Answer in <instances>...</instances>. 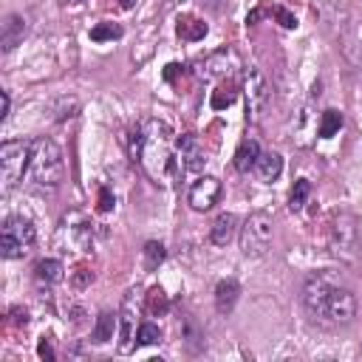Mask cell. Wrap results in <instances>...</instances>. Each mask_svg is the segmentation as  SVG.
I'll use <instances>...</instances> for the list:
<instances>
[{
  "mask_svg": "<svg viewBox=\"0 0 362 362\" xmlns=\"http://www.w3.org/2000/svg\"><path fill=\"white\" fill-rule=\"evenodd\" d=\"M124 31H122V25L119 23H96L93 28H90V40L93 42H113V40H119Z\"/></svg>",
  "mask_w": 362,
  "mask_h": 362,
  "instance_id": "obj_24",
  "label": "cell"
},
{
  "mask_svg": "<svg viewBox=\"0 0 362 362\" xmlns=\"http://www.w3.org/2000/svg\"><path fill=\"white\" fill-rule=\"evenodd\" d=\"M8 110H11V99H8V93L3 90V113H0V119H3V122L8 119Z\"/></svg>",
  "mask_w": 362,
  "mask_h": 362,
  "instance_id": "obj_33",
  "label": "cell"
},
{
  "mask_svg": "<svg viewBox=\"0 0 362 362\" xmlns=\"http://www.w3.org/2000/svg\"><path fill=\"white\" fill-rule=\"evenodd\" d=\"M175 34H178L181 40H187V42L204 40V37H206V23H204V20H198V17H192V14H184V17H178Z\"/></svg>",
  "mask_w": 362,
  "mask_h": 362,
  "instance_id": "obj_18",
  "label": "cell"
},
{
  "mask_svg": "<svg viewBox=\"0 0 362 362\" xmlns=\"http://www.w3.org/2000/svg\"><path fill=\"white\" fill-rule=\"evenodd\" d=\"M305 130H311L314 136H320V124L314 122L311 105H305V107L300 110V116H297V127H294V139H297V144H303V147H308V144H305Z\"/></svg>",
  "mask_w": 362,
  "mask_h": 362,
  "instance_id": "obj_21",
  "label": "cell"
},
{
  "mask_svg": "<svg viewBox=\"0 0 362 362\" xmlns=\"http://www.w3.org/2000/svg\"><path fill=\"white\" fill-rule=\"evenodd\" d=\"M328 249L342 263H356L362 257V238H359L356 218L351 212H337L334 215L331 229H328Z\"/></svg>",
  "mask_w": 362,
  "mask_h": 362,
  "instance_id": "obj_4",
  "label": "cell"
},
{
  "mask_svg": "<svg viewBox=\"0 0 362 362\" xmlns=\"http://www.w3.org/2000/svg\"><path fill=\"white\" fill-rule=\"evenodd\" d=\"M308 195H311V181L297 178L294 187H291V192H288V209H291V212H300V209L308 204Z\"/></svg>",
  "mask_w": 362,
  "mask_h": 362,
  "instance_id": "obj_23",
  "label": "cell"
},
{
  "mask_svg": "<svg viewBox=\"0 0 362 362\" xmlns=\"http://www.w3.org/2000/svg\"><path fill=\"white\" fill-rule=\"evenodd\" d=\"M167 308H170V303H167V294H164L158 286H153V288H150V294H147V314H153V317H161Z\"/></svg>",
  "mask_w": 362,
  "mask_h": 362,
  "instance_id": "obj_26",
  "label": "cell"
},
{
  "mask_svg": "<svg viewBox=\"0 0 362 362\" xmlns=\"http://www.w3.org/2000/svg\"><path fill=\"white\" fill-rule=\"evenodd\" d=\"M88 280H93V274H90L88 269H79V274H74V286H76V288H82Z\"/></svg>",
  "mask_w": 362,
  "mask_h": 362,
  "instance_id": "obj_32",
  "label": "cell"
},
{
  "mask_svg": "<svg viewBox=\"0 0 362 362\" xmlns=\"http://www.w3.org/2000/svg\"><path fill=\"white\" fill-rule=\"evenodd\" d=\"M255 173H257L260 181H277L280 173H283V158H280V153H274V150L260 153V158H257V164H255Z\"/></svg>",
  "mask_w": 362,
  "mask_h": 362,
  "instance_id": "obj_16",
  "label": "cell"
},
{
  "mask_svg": "<svg viewBox=\"0 0 362 362\" xmlns=\"http://www.w3.org/2000/svg\"><path fill=\"white\" fill-rule=\"evenodd\" d=\"M257 158H260V144L255 139H243L240 147L235 150V170L238 173H249V170H255Z\"/></svg>",
  "mask_w": 362,
  "mask_h": 362,
  "instance_id": "obj_17",
  "label": "cell"
},
{
  "mask_svg": "<svg viewBox=\"0 0 362 362\" xmlns=\"http://www.w3.org/2000/svg\"><path fill=\"white\" fill-rule=\"evenodd\" d=\"M127 153L150 181L164 184L175 167V133L164 119H144L130 130Z\"/></svg>",
  "mask_w": 362,
  "mask_h": 362,
  "instance_id": "obj_1",
  "label": "cell"
},
{
  "mask_svg": "<svg viewBox=\"0 0 362 362\" xmlns=\"http://www.w3.org/2000/svg\"><path fill=\"white\" fill-rule=\"evenodd\" d=\"M136 334H139L136 308H133V297H127L124 305H122V311H119V354H130L133 351Z\"/></svg>",
  "mask_w": 362,
  "mask_h": 362,
  "instance_id": "obj_11",
  "label": "cell"
},
{
  "mask_svg": "<svg viewBox=\"0 0 362 362\" xmlns=\"http://www.w3.org/2000/svg\"><path fill=\"white\" fill-rule=\"evenodd\" d=\"M272 235H274L272 215L263 212V209L252 212L240 226V252L246 257H263L272 246Z\"/></svg>",
  "mask_w": 362,
  "mask_h": 362,
  "instance_id": "obj_6",
  "label": "cell"
},
{
  "mask_svg": "<svg viewBox=\"0 0 362 362\" xmlns=\"http://www.w3.org/2000/svg\"><path fill=\"white\" fill-rule=\"evenodd\" d=\"M238 297H240V286H238V280H232V277L221 280V283L215 286V311L223 314V317L232 314Z\"/></svg>",
  "mask_w": 362,
  "mask_h": 362,
  "instance_id": "obj_14",
  "label": "cell"
},
{
  "mask_svg": "<svg viewBox=\"0 0 362 362\" xmlns=\"http://www.w3.org/2000/svg\"><path fill=\"white\" fill-rule=\"evenodd\" d=\"M62 175H65L62 150L45 136L34 139L31 141V161H28V173H25L28 187L37 192H54L62 184Z\"/></svg>",
  "mask_w": 362,
  "mask_h": 362,
  "instance_id": "obj_3",
  "label": "cell"
},
{
  "mask_svg": "<svg viewBox=\"0 0 362 362\" xmlns=\"http://www.w3.org/2000/svg\"><path fill=\"white\" fill-rule=\"evenodd\" d=\"M34 240H37L34 223L23 215H11V218H6L3 232H0V255L6 260H20L31 252Z\"/></svg>",
  "mask_w": 362,
  "mask_h": 362,
  "instance_id": "obj_5",
  "label": "cell"
},
{
  "mask_svg": "<svg viewBox=\"0 0 362 362\" xmlns=\"http://www.w3.org/2000/svg\"><path fill=\"white\" fill-rule=\"evenodd\" d=\"M133 6V0H122V8H130Z\"/></svg>",
  "mask_w": 362,
  "mask_h": 362,
  "instance_id": "obj_34",
  "label": "cell"
},
{
  "mask_svg": "<svg viewBox=\"0 0 362 362\" xmlns=\"http://www.w3.org/2000/svg\"><path fill=\"white\" fill-rule=\"evenodd\" d=\"M25 31H28L25 20H23L20 14H8V17L3 20V25H0V45H3V51L17 48V45L23 42Z\"/></svg>",
  "mask_w": 362,
  "mask_h": 362,
  "instance_id": "obj_13",
  "label": "cell"
},
{
  "mask_svg": "<svg viewBox=\"0 0 362 362\" xmlns=\"http://www.w3.org/2000/svg\"><path fill=\"white\" fill-rule=\"evenodd\" d=\"M99 209H102V212L113 209V198H110V192H107V189H102V192H99Z\"/></svg>",
  "mask_w": 362,
  "mask_h": 362,
  "instance_id": "obj_31",
  "label": "cell"
},
{
  "mask_svg": "<svg viewBox=\"0 0 362 362\" xmlns=\"http://www.w3.org/2000/svg\"><path fill=\"white\" fill-rule=\"evenodd\" d=\"M28 161H31V141H3L0 144L3 195H8L23 181V173H28Z\"/></svg>",
  "mask_w": 362,
  "mask_h": 362,
  "instance_id": "obj_7",
  "label": "cell"
},
{
  "mask_svg": "<svg viewBox=\"0 0 362 362\" xmlns=\"http://www.w3.org/2000/svg\"><path fill=\"white\" fill-rule=\"evenodd\" d=\"M62 235H68L71 243H76L79 249H88L90 240H93V223H90L82 212H71V215L62 221Z\"/></svg>",
  "mask_w": 362,
  "mask_h": 362,
  "instance_id": "obj_12",
  "label": "cell"
},
{
  "mask_svg": "<svg viewBox=\"0 0 362 362\" xmlns=\"http://www.w3.org/2000/svg\"><path fill=\"white\" fill-rule=\"evenodd\" d=\"M37 354H40V356H42V359H48V362H51V359H54V348H51V342H48V339H45V337H42V339H40V345H37Z\"/></svg>",
  "mask_w": 362,
  "mask_h": 362,
  "instance_id": "obj_30",
  "label": "cell"
},
{
  "mask_svg": "<svg viewBox=\"0 0 362 362\" xmlns=\"http://www.w3.org/2000/svg\"><path fill=\"white\" fill-rule=\"evenodd\" d=\"M274 14H277V20H280V25H283V28H294V25H297V20H294L286 8H274Z\"/></svg>",
  "mask_w": 362,
  "mask_h": 362,
  "instance_id": "obj_29",
  "label": "cell"
},
{
  "mask_svg": "<svg viewBox=\"0 0 362 362\" xmlns=\"http://www.w3.org/2000/svg\"><path fill=\"white\" fill-rule=\"evenodd\" d=\"M206 164V153H204V144L198 141V136L192 133H184L175 139V167L181 173H201Z\"/></svg>",
  "mask_w": 362,
  "mask_h": 362,
  "instance_id": "obj_8",
  "label": "cell"
},
{
  "mask_svg": "<svg viewBox=\"0 0 362 362\" xmlns=\"http://www.w3.org/2000/svg\"><path fill=\"white\" fill-rule=\"evenodd\" d=\"M218 198H221V181H218L215 175H201V178H195V184H192L189 192H187V204H189L195 212L212 209V206L218 204Z\"/></svg>",
  "mask_w": 362,
  "mask_h": 362,
  "instance_id": "obj_10",
  "label": "cell"
},
{
  "mask_svg": "<svg viewBox=\"0 0 362 362\" xmlns=\"http://www.w3.org/2000/svg\"><path fill=\"white\" fill-rule=\"evenodd\" d=\"M65 3H82V0H65Z\"/></svg>",
  "mask_w": 362,
  "mask_h": 362,
  "instance_id": "obj_35",
  "label": "cell"
},
{
  "mask_svg": "<svg viewBox=\"0 0 362 362\" xmlns=\"http://www.w3.org/2000/svg\"><path fill=\"white\" fill-rule=\"evenodd\" d=\"M34 277L40 283H45V286H54V283H59L65 277V266L59 260H54V257H45V260H40L34 266Z\"/></svg>",
  "mask_w": 362,
  "mask_h": 362,
  "instance_id": "obj_19",
  "label": "cell"
},
{
  "mask_svg": "<svg viewBox=\"0 0 362 362\" xmlns=\"http://www.w3.org/2000/svg\"><path fill=\"white\" fill-rule=\"evenodd\" d=\"M235 96H238V85H235L232 79H226V82H221L218 90L212 93V107H215V110L229 107V105L235 102Z\"/></svg>",
  "mask_w": 362,
  "mask_h": 362,
  "instance_id": "obj_25",
  "label": "cell"
},
{
  "mask_svg": "<svg viewBox=\"0 0 362 362\" xmlns=\"http://www.w3.org/2000/svg\"><path fill=\"white\" fill-rule=\"evenodd\" d=\"M303 305L311 320L322 325H345L356 314V300L351 288H345L331 274H314L303 288Z\"/></svg>",
  "mask_w": 362,
  "mask_h": 362,
  "instance_id": "obj_2",
  "label": "cell"
},
{
  "mask_svg": "<svg viewBox=\"0 0 362 362\" xmlns=\"http://www.w3.org/2000/svg\"><path fill=\"white\" fill-rule=\"evenodd\" d=\"M243 93H246V119L249 122H257L266 99H269V90H266V79L257 68H246L243 71Z\"/></svg>",
  "mask_w": 362,
  "mask_h": 362,
  "instance_id": "obj_9",
  "label": "cell"
},
{
  "mask_svg": "<svg viewBox=\"0 0 362 362\" xmlns=\"http://www.w3.org/2000/svg\"><path fill=\"white\" fill-rule=\"evenodd\" d=\"M116 328H119V314L102 311V314L96 317V325H93V342H96V345L110 342L113 334H116Z\"/></svg>",
  "mask_w": 362,
  "mask_h": 362,
  "instance_id": "obj_20",
  "label": "cell"
},
{
  "mask_svg": "<svg viewBox=\"0 0 362 362\" xmlns=\"http://www.w3.org/2000/svg\"><path fill=\"white\" fill-rule=\"evenodd\" d=\"M167 257V252H164V246L158 243V240H150V243H144V269H158V263Z\"/></svg>",
  "mask_w": 362,
  "mask_h": 362,
  "instance_id": "obj_27",
  "label": "cell"
},
{
  "mask_svg": "<svg viewBox=\"0 0 362 362\" xmlns=\"http://www.w3.org/2000/svg\"><path fill=\"white\" fill-rule=\"evenodd\" d=\"M235 232H238V218H235L232 212H221V215L212 221V226H209V240H212L215 246H226V243L235 238Z\"/></svg>",
  "mask_w": 362,
  "mask_h": 362,
  "instance_id": "obj_15",
  "label": "cell"
},
{
  "mask_svg": "<svg viewBox=\"0 0 362 362\" xmlns=\"http://www.w3.org/2000/svg\"><path fill=\"white\" fill-rule=\"evenodd\" d=\"M342 113L337 110V107H328V110H322V116H320V139H334L337 133H339V127H342Z\"/></svg>",
  "mask_w": 362,
  "mask_h": 362,
  "instance_id": "obj_22",
  "label": "cell"
},
{
  "mask_svg": "<svg viewBox=\"0 0 362 362\" xmlns=\"http://www.w3.org/2000/svg\"><path fill=\"white\" fill-rule=\"evenodd\" d=\"M139 345H158L161 342V328L156 322H139V334H136Z\"/></svg>",
  "mask_w": 362,
  "mask_h": 362,
  "instance_id": "obj_28",
  "label": "cell"
}]
</instances>
